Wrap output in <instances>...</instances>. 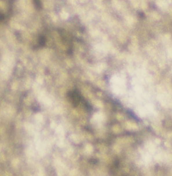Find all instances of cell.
I'll use <instances>...</instances> for the list:
<instances>
[{"instance_id": "cell-1", "label": "cell", "mask_w": 172, "mask_h": 176, "mask_svg": "<svg viewBox=\"0 0 172 176\" xmlns=\"http://www.w3.org/2000/svg\"><path fill=\"white\" fill-rule=\"evenodd\" d=\"M67 96L74 107L78 106L79 103L82 102L83 104L85 100L84 99L79 92L75 90L73 91H69L67 93Z\"/></svg>"}, {"instance_id": "cell-2", "label": "cell", "mask_w": 172, "mask_h": 176, "mask_svg": "<svg viewBox=\"0 0 172 176\" xmlns=\"http://www.w3.org/2000/svg\"><path fill=\"white\" fill-rule=\"evenodd\" d=\"M39 45L41 46H43V45H45V37L44 36H41V37L39 38Z\"/></svg>"}, {"instance_id": "cell-3", "label": "cell", "mask_w": 172, "mask_h": 176, "mask_svg": "<svg viewBox=\"0 0 172 176\" xmlns=\"http://www.w3.org/2000/svg\"><path fill=\"white\" fill-rule=\"evenodd\" d=\"M34 3L35 4V7H37V9H40V8H41V3L40 2V1H34Z\"/></svg>"}, {"instance_id": "cell-4", "label": "cell", "mask_w": 172, "mask_h": 176, "mask_svg": "<svg viewBox=\"0 0 172 176\" xmlns=\"http://www.w3.org/2000/svg\"><path fill=\"white\" fill-rule=\"evenodd\" d=\"M140 15L141 16V17H143L144 14H143L142 12H140Z\"/></svg>"}]
</instances>
